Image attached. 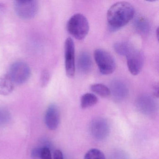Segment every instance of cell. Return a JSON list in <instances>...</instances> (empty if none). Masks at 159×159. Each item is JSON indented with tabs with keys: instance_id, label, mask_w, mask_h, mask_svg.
Returning a JSON list of instances; mask_svg holds the SVG:
<instances>
[{
	"instance_id": "6da1fadb",
	"label": "cell",
	"mask_w": 159,
	"mask_h": 159,
	"mask_svg": "<svg viewBox=\"0 0 159 159\" xmlns=\"http://www.w3.org/2000/svg\"><path fill=\"white\" fill-rule=\"evenodd\" d=\"M134 9L126 2H119L112 5L107 13L109 28L111 31H117L126 25L134 17Z\"/></svg>"
},
{
	"instance_id": "7a4b0ae2",
	"label": "cell",
	"mask_w": 159,
	"mask_h": 159,
	"mask_svg": "<svg viewBox=\"0 0 159 159\" xmlns=\"http://www.w3.org/2000/svg\"><path fill=\"white\" fill-rule=\"evenodd\" d=\"M67 29L74 38L81 40L86 37L89 32V22L83 15L76 14L69 20Z\"/></svg>"
},
{
	"instance_id": "3957f363",
	"label": "cell",
	"mask_w": 159,
	"mask_h": 159,
	"mask_svg": "<svg viewBox=\"0 0 159 159\" xmlns=\"http://www.w3.org/2000/svg\"><path fill=\"white\" fill-rule=\"evenodd\" d=\"M94 57L100 72L104 75H109L114 72L116 63L112 56L103 49L95 51Z\"/></svg>"
},
{
	"instance_id": "277c9868",
	"label": "cell",
	"mask_w": 159,
	"mask_h": 159,
	"mask_svg": "<svg viewBox=\"0 0 159 159\" xmlns=\"http://www.w3.org/2000/svg\"><path fill=\"white\" fill-rule=\"evenodd\" d=\"M30 74V68L26 63L16 61L11 65L7 74L15 84H22L28 80Z\"/></svg>"
},
{
	"instance_id": "5b68a950",
	"label": "cell",
	"mask_w": 159,
	"mask_h": 159,
	"mask_svg": "<svg viewBox=\"0 0 159 159\" xmlns=\"http://www.w3.org/2000/svg\"><path fill=\"white\" fill-rule=\"evenodd\" d=\"M14 6L17 16L27 20L35 17L39 10V5L36 1H16Z\"/></svg>"
},
{
	"instance_id": "8992f818",
	"label": "cell",
	"mask_w": 159,
	"mask_h": 159,
	"mask_svg": "<svg viewBox=\"0 0 159 159\" xmlns=\"http://www.w3.org/2000/svg\"><path fill=\"white\" fill-rule=\"evenodd\" d=\"M65 63L67 76L72 78L75 73V49L74 42L70 38L65 42Z\"/></svg>"
},
{
	"instance_id": "52a82bcc",
	"label": "cell",
	"mask_w": 159,
	"mask_h": 159,
	"mask_svg": "<svg viewBox=\"0 0 159 159\" xmlns=\"http://www.w3.org/2000/svg\"><path fill=\"white\" fill-rule=\"evenodd\" d=\"M129 71L132 75H137L142 70L144 65V57L142 52L134 48L126 56Z\"/></svg>"
},
{
	"instance_id": "ba28073f",
	"label": "cell",
	"mask_w": 159,
	"mask_h": 159,
	"mask_svg": "<svg viewBox=\"0 0 159 159\" xmlns=\"http://www.w3.org/2000/svg\"><path fill=\"white\" fill-rule=\"evenodd\" d=\"M90 129L93 136L98 140H104L109 134V125L104 118H98L93 120Z\"/></svg>"
},
{
	"instance_id": "9c48e42d",
	"label": "cell",
	"mask_w": 159,
	"mask_h": 159,
	"mask_svg": "<svg viewBox=\"0 0 159 159\" xmlns=\"http://www.w3.org/2000/svg\"><path fill=\"white\" fill-rule=\"evenodd\" d=\"M60 112L56 105L51 104L45 112L44 120L47 128L50 130H55L57 128L60 122Z\"/></svg>"
},
{
	"instance_id": "30bf717a",
	"label": "cell",
	"mask_w": 159,
	"mask_h": 159,
	"mask_svg": "<svg viewBox=\"0 0 159 159\" xmlns=\"http://www.w3.org/2000/svg\"><path fill=\"white\" fill-rule=\"evenodd\" d=\"M137 105L140 111L146 114H151L156 110V102L149 95L139 96L137 100Z\"/></svg>"
},
{
	"instance_id": "8fae6325",
	"label": "cell",
	"mask_w": 159,
	"mask_h": 159,
	"mask_svg": "<svg viewBox=\"0 0 159 159\" xmlns=\"http://www.w3.org/2000/svg\"><path fill=\"white\" fill-rule=\"evenodd\" d=\"M111 92L113 98L116 100L121 101L128 95V87L126 84L120 80H114L111 82Z\"/></svg>"
},
{
	"instance_id": "7c38bea8",
	"label": "cell",
	"mask_w": 159,
	"mask_h": 159,
	"mask_svg": "<svg viewBox=\"0 0 159 159\" xmlns=\"http://www.w3.org/2000/svg\"><path fill=\"white\" fill-rule=\"evenodd\" d=\"M77 66L79 70L83 74H88L91 71L93 63L89 53L83 52L80 53L78 57Z\"/></svg>"
},
{
	"instance_id": "4fadbf2b",
	"label": "cell",
	"mask_w": 159,
	"mask_h": 159,
	"mask_svg": "<svg viewBox=\"0 0 159 159\" xmlns=\"http://www.w3.org/2000/svg\"><path fill=\"white\" fill-rule=\"evenodd\" d=\"M14 86V84L8 74L0 76V95L7 96L11 93Z\"/></svg>"
},
{
	"instance_id": "5bb4252c",
	"label": "cell",
	"mask_w": 159,
	"mask_h": 159,
	"mask_svg": "<svg viewBox=\"0 0 159 159\" xmlns=\"http://www.w3.org/2000/svg\"><path fill=\"white\" fill-rule=\"evenodd\" d=\"M134 27L138 33L142 35L148 34L150 31V23L148 20L144 16H139L134 21Z\"/></svg>"
},
{
	"instance_id": "9a60e30c",
	"label": "cell",
	"mask_w": 159,
	"mask_h": 159,
	"mask_svg": "<svg viewBox=\"0 0 159 159\" xmlns=\"http://www.w3.org/2000/svg\"><path fill=\"white\" fill-rule=\"evenodd\" d=\"M113 47L117 53L125 57L134 48L131 43L125 41L118 42L114 44Z\"/></svg>"
},
{
	"instance_id": "2e32d148",
	"label": "cell",
	"mask_w": 159,
	"mask_h": 159,
	"mask_svg": "<svg viewBox=\"0 0 159 159\" xmlns=\"http://www.w3.org/2000/svg\"><path fill=\"white\" fill-rule=\"evenodd\" d=\"M98 102V98L95 95L86 93L81 98V107L83 109L88 108L95 105Z\"/></svg>"
},
{
	"instance_id": "e0dca14e",
	"label": "cell",
	"mask_w": 159,
	"mask_h": 159,
	"mask_svg": "<svg viewBox=\"0 0 159 159\" xmlns=\"http://www.w3.org/2000/svg\"><path fill=\"white\" fill-rule=\"evenodd\" d=\"M91 91L101 97L106 98L111 94L110 89L102 84H94L90 87Z\"/></svg>"
},
{
	"instance_id": "ac0fdd59",
	"label": "cell",
	"mask_w": 159,
	"mask_h": 159,
	"mask_svg": "<svg viewBox=\"0 0 159 159\" xmlns=\"http://www.w3.org/2000/svg\"><path fill=\"white\" fill-rule=\"evenodd\" d=\"M84 159H106V158L104 153L100 150L93 148L86 152Z\"/></svg>"
},
{
	"instance_id": "d6986e66",
	"label": "cell",
	"mask_w": 159,
	"mask_h": 159,
	"mask_svg": "<svg viewBox=\"0 0 159 159\" xmlns=\"http://www.w3.org/2000/svg\"><path fill=\"white\" fill-rule=\"evenodd\" d=\"M11 118V114L5 108L0 107V126L8 123Z\"/></svg>"
},
{
	"instance_id": "ffe728a7",
	"label": "cell",
	"mask_w": 159,
	"mask_h": 159,
	"mask_svg": "<svg viewBox=\"0 0 159 159\" xmlns=\"http://www.w3.org/2000/svg\"><path fill=\"white\" fill-rule=\"evenodd\" d=\"M50 73L47 70H43L41 75L40 83L42 87H46L50 81Z\"/></svg>"
},
{
	"instance_id": "44dd1931",
	"label": "cell",
	"mask_w": 159,
	"mask_h": 159,
	"mask_svg": "<svg viewBox=\"0 0 159 159\" xmlns=\"http://www.w3.org/2000/svg\"><path fill=\"white\" fill-rule=\"evenodd\" d=\"M40 159H52L51 150H50V148H49L46 147L42 148Z\"/></svg>"
},
{
	"instance_id": "7402d4cb",
	"label": "cell",
	"mask_w": 159,
	"mask_h": 159,
	"mask_svg": "<svg viewBox=\"0 0 159 159\" xmlns=\"http://www.w3.org/2000/svg\"><path fill=\"white\" fill-rule=\"evenodd\" d=\"M42 148H35L31 151V157L34 159H40Z\"/></svg>"
},
{
	"instance_id": "603a6c76",
	"label": "cell",
	"mask_w": 159,
	"mask_h": 159,
	"mask_svg": "<svg viewBox=\"0 0 159 159\" xmlns=\"http://www.w3.org/2000/svg\"><path fill=\"white\" fill-rule=\"evenodd\" d=\"M53 159H64L63 153L60 150H57L54 153Z\"/></svg>"
},
{
	"instance_id": "cb8c5ba5",
	"label": "cell",
	"mask_w": 159,
	"mask_h": 159,
	"mask_svg": "<svg viewBox=\"0 0 159 159\" xmlns=\"http://www.w3.org/2000/svg\"><path fill=\"white\" fill-rule=\"evenodd\" d=\"M152 91H153V94L154 96L156 98L159 97V84L158 83H155L153 84Z\"/></svg>"
},
{
	"instance_id": "d4e9b609",
	"label": "cell",
	"mask_w": 159,
	"mask_h": 159,
	"mask_svg": "<svg viewBox=\"0 0 159 159\" xmlns=\"http://www.w3.org/2000/svg\"><path fill=\"white\" fill-rule=\"evenodd\" d=\"M156 35H157V39H159V29H158V28L157 29V30H156Z\"/></svg>"
},
{
	"instance_id": "484cf974",
	"label": "cell",
	"mask_w": 159,
	"mask_h": 159,
	"mask_svg": "<svg viewBox=\"0 0 159 159\" xmlns=\"http://www.w3.org/2000/svg\"><path fill=\"white\" fill-rule=\"evenodd\" d=\"M4 5L3 3H0V9L4 8Z\"/></svg>"
}]
</instances>
